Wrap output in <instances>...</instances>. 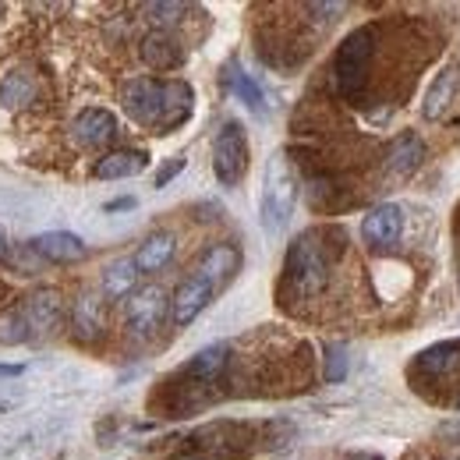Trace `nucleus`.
<instances>
[{"instance_id": "11", "label": "nucleus", "mask_w": 460, "mask_h": 460, "mask_svg": "<svg viewBox=\"0 0 460 460\" xmlns=\"http://www.w3.org/2000/svg\"><path fill=\"white\" fill-rule=\"evenodd\" d=\"M71 131H75V138H78L82 146H89V149H103L107 142H114L117 117L111 114V111H103V107H89V111H82V114L75 117Z\"/></svg>"}, {"instance_id": "1", "label": "nucleus", "mask_w": 460, "mask_h": 460, "mask_svg": "<svg viewBox=\"0 0 460 460\" xmlns=\"http://www.w3.org/2000/svg\"><path fill=\"white\" fill-rule=\"evenodd\" d=\"M120 103H124V114L131 117L135 124H142V128H149L156 135H171L173 128H181L191 117L195 93L181 78H171V82L131 78L120 89Z\"/></svg>"}, {"instance_id": "30", "label": "nucleus", "mask_w": 460, "mask_h": 460, "mask_svg": "<svg viewBox=\"0 0 460 460\" xmlns=\"http://www.w3.org/2000/svg\"><path fill=\"white\" fill-rule=\"evenodd\" d=\"M350 460H379V457H372V454H361V457H350Z\"/></svg>"}, {"instance_id": "21", "label": "nucleus", "mask_w": 460, "mask_h": 460, "mask_svg": "<svg viewBox=\"0 0 460 460\" xmlns=\"http://www.w3.org/2000/svg\"><path fill=\"white\" fill-rule=\"evenodd\" d=\"M135 280H138L135 259H117L103 270V294L107 297H124V294H131Z\"/></svg>"}, {"instance_id": "24", "label": "nucleus", "mask_w": 460, "mask_h": 460, "mask_svg": "<svg viewBox=\"0 0 460 460\" xmlns=\"http://www.w3.org/2000/svg\"><path fill=\"white\" fill-rule=\"evenodd\" d=\"M25 341H32V333H29V326H25L22 308L4 312V315H0V344H25Z\"/></svg>"}, {"instance_id": "32", "label": "nucleus", "mask_w": 460, "mask_h": 460, "mask_svg": "<svg viewBox=\"0 0 460 460\" xmlns=\"http://www.w3.org/2000/svg\"><path fill=\"white\" fill-rule=\"evenodd\" d=\"M454 460H460V457H454Z\"/></svg>"}, {"instance_id": "6", "label": "nucleus", "mask_w": 460, "mask_h": 460, "mask_svg": "<svg viewBox=\"0 0 460 460\" xmlns=\"http://www.w3.org/2000/svg\"><path fill=\"white\" fill-rule=\"evenodd\" d=\"M164 312H167V294H164V290L160 288L135 290V294L128 297V308H124V315H128V330H131L138 341H149V337L160 330Z\"/></svg>"}, {"instance_id": "31", "label": "nucleus", "mask_w": 460, "mask_h": 460, "mask_svg": "<svg viewBox=\"0 0 460 460\" xmlns=\"http://www.w3.org/2000/svg\"><path fill=\"white\" fill-rule=\"evenodd\" d=\"M457 407H460V401H457Z\"/></svg>"}, {"instance_id": "19", "label": "nucleus", "mask_w": 460, "mask_h": 460, "mask_svg": "<svg viewBox=\"0 0 460 460\" xmlns=\"http://www.w3.org/2000/svg\"><path fill=\"white\" fill-rule=\"evenodd\" d=\"M103 330V301L96 294H82L75 301V333L82 341H96Z\"/></svg>"}, {"instance_id": "23", "label": "nucleus", "mask_w": 460, "mask_h": 460, "mask_svg": "<svg viewBox=\"0 0 460 460\" xmlns=\"http://www.w3.org/2000/svg\"><path fill=\"white\" fill-rule=\"evenodd\" d=\"M227 82H230V89H234V96L244 103V107H252L255 114H262L266 111V100H262V89L237 67V64H230V71H227Z\"/></svg>"}, {"instance_id": "17", "label": "nucleus", "mask_w": 460, "mask_h": 460, "mask_svg": "<svg viewBox=\"0 0 460 460\" xmlns=\"http://www.w3.org/2000/svg\"><path fill=\"white\" fill-rule=\"evenodd\" d=\"M149 167V156L138 153V149H120V153H111L96 164V177L100 181H124V177H135Z\"/></svg>"}, {"instance_id": "33", "label": "nucleus", "mask_w": 460, "mask_h": 460, "mask_svg": "<svg viewBox=\"0 0 460 460\" xmlns=\"http://www.w3.org/2000/svg\"><path fill=\"white\" fill-rule=\"evenodd\" d=\"M0 11H4V7H0Z\"/></svg>"}, {"instance_id": "28", "label": "nucleus", "mask_w": 460, "mask_h": 460, "mask_svg": "<svg viewBox=\"0 0 460 460\" xmlns=\"http://www.w3.org/2000/svg\"><path fill=\"white\" fill-rule=\"evenodd\" d=\"M22 372V365H0V376H18Z\"/></svg>"}, {"instance_id": "10", "label": "nucleus", "mask_w": 460, "mask_h": 460, "mask_svg": "<svg viewBox=\"0 0 460 460\" xmlns=\"http://www.w3.org/2000/svg\"><path fill=\"white\" fill-rule=\"evenodd\" d=\"M18 308H22L25 326H29L32 337H36V333H50L60 323V315H64V301H60V294L54 288L32 294V297H29L25 305H18Z\"/></svg>"}, {"instance_id": "13", "label": "nucleus", "mask_w": 460, "mask_h": 460, "mask_svg": "<svg viewBox=\"0 0 460 460\" xmlns=\"http://www.w3.org/2000/svg\"><path fill=\"white\" fill-rule=\"evenodd\" d=\"M29 248H32L36 255L50 259V262H78V259H85V241H82L78 234H67V230L40 234Z\"/></svg>"}, {"instance_id": "3", "label": "nucleus", "mask_w": 460, "mask_h": 460, "mask_svg": "<svg viewBox=\"0 0 460 460\" xmlns=\"http://www.w3.org/2000/svg\"><path fill=\"white\" fill-rule=\"evenodd\" d=\"M372 54H376V29L372 25L350 32L341 43V50L333 58V85H337V93L344 100H361L365 82H368Z\"/></svg>"}, {"instance_id": "14", "label": "nucleus", "mask_w": 460, "mask_h": 460, "mask_svg": "<svg viewBox=\"0 0 460 460\" xmlns=\"http://www.w3.org/2000/svg\"><path fill=\"white\" fill-rule=\"evenodd\" d=\"M227 358H230L227 344L206 347V350H199V354L184 365V372H181V376H184V379H195V383H202V386H209V383H217V379L224 376Z\"/></svg>"}, {"instance_id": "9", "label": "nucleus", "mask_w": 460, "mask_h": 460, "mask_svg": "<svg viewBox=\"0 0 460 460\" xmlns=\"http://www.w3.org/2000/svg\"><path fill=\"white\" fill-rule=\"evenodd\" d=\"M421 160H425V142H421L414 131L397 135V138L390 142V149H386V164H383L386 181H407L411 173L421 167Z\"/></svg>"}, {"instance_id": "2", "label": "nucleus", "mask_w": 460, "mask_h": 460, "mask_svg": "<svg viewBox=\"0 0 460 460\" xmlns=\"http://www.w3.org/2000/svg\"><path fill=\"white\" fill-rule=\"evenodd\" d=\"M330 266H333V252L326 244V230H305L294 237L288 252V288L297 297H312L326 288L330 280Z\"/></svg>"}, {"instance_id": "20", "label": "nucleus", "mask_w": 460, "mask_h": 460, "mask_svg": "<svg viewBox=\"0 0 460 460\" xmlns=\"http://www.w3.org/2000/svg\"><path fill=\"white\" fill-rule=\"evenodd\" d=\"M454 93H457V75H454V71H439L436 82H432L429 93H425V107H421L425 120H439V117L447 114Z\"/></svg>"}, {"instance_id": "4", "label": "nucleus", "mask_w": 460, "mask_h": 460, "mask_svg": "<svg viewBox=\"0 0 460 460\" xmlns=\"http://www.w3.org/2000/svg\"><path fill=\"white\" fill-rule=\"evenodd\" d=\"M294 202H297L294 171H290L284 153H273L270 164H266V173H262V227L270 230V234L288 227Z\"/></svg>"}, {"instance_id": "26", "label": "nucleus", "mask_w": 460, "mask_h": 460, "mask_svg": "<svg viewBox=\"0 0 460 460\" xmlns=\"http://www.w3.org/2000/svg\"><path fill=\"white\" fill-rule=\"evenodd\" d=\"M146 11L153 14V22H164V25H171V22H177V14H184L188 7H184V4H149Z\"/></svg>"}, {"instance_id": "5", "label": "nucleus", "mask_w": 460, "mask_h": 460, "mask_svg": "<svg viewBox=\"0 0 460 460\" xmlns=\"http://www.w3.org/2000/svg\"><path fill=\"white\" fill-rule=\"evenodd\" d=\"M213 171L220 177V184H237L244 171H248V135L237 120H227L220 131H217V142H213Z\"/></svg>"}, {"instance_id": "18", "label": "nucleus", "mask_w": 460, "mask_h": 460, "mask_svg": "<svg viewBox=\"0 0 460 460\" xmlns=\"http://www.w3.org/2000/svg\"><path fill=\"white\" fill-rule=\"evenodd\" d=\"M460 368V341H447L418 354V372L425 376H447Z\"/></svg>"}, {"instance_id": "15", "label": "nucleus", "mask_w": 460, "mask_h": 460, "mask_svg": "<svg viewBox=\"0 0 460 460\" xmlns=\"http://www.w3.org/2000/svg\"><path fill=\"white\" fill-rule=\"evenodd\" d=\"M173 248H177V237H173L171 230H160V234L146 237L142 248L135 252V266H138V273H160V270L173 259Z\"/></svg>"}, {"instance_id": "12", "label": "nucleus", "mask_w": 460, "mask_h": 460, "mask_svg": "<svg viewBox=\"0 0 460 460\" xmlns=\"http://www.w3.org/2000/svg\"><path fill=\"white\" fill-rule=\"evenodd\" d=\"M237 266H241V252L234 248V244H213L202 259H199V266H195V273L199 277H206L213 288H227L230 277L237 273Z\"/></svg>"}, {"instance_id": "27", "label": "nucleus", "mask_w": 460, "mask_h": 460, "mask_svg": "<svg viewBox=\"0 0 460 460\" xmlns=\"http://www.w3.org/2000/svg\"><path fill=\"white\" fill-rule=\"evenodd\" d=\"M184 171V156H171V164L164 167V171L156 173V188H164V184H171L177 173Z\"/></svg>"}, {"instance_id": "25", "label": "nucleus", "mask_w": 460, "mask_h": 460, "mask_svg": "<svg viewBox=\"0 0 460 460\" xmlns=\"http://www.w3.org/2000/svg\"><path fill=\"white\" fill-rule=\"evenodd\" d=\"M347 376V350L344 347H326V379L330 383H341Z\"/></svg>"}, {"instance_id": "29", "label": "nucleus", "mask_w": 460, "mask_h": 460, "mask_svg": "<svg viewBox=\"0 0 460 460\" xmlns=\"http://www.w3.org/2000/svg\"><path fill=\"white\" fill-rule=\"evenodd\" d=\"M7 248H11V244H7V237H4V230H0V262L7 259Z\"/></svg>"}, {"instance_id": "8", "label": "nucleus", "mask_w": 460, "mask_h": 460, "mask_svg": "<svg viewBox=\"0 0 460 460\" xmlns=\"http://www.w3.org/2000/svg\"><path fill=\"white\" fill-rule=\"evenodd\" d=\"M403 234V209L397 202H386V206H376L365 224H361V237L372 244V248H394Z\"/></svg>"}, {"instance_id": "22", "label": "nucleus", "mask_w": 460, "mask_h": 460, "mask_svg": "<svg viewBox=\"0 0 460 460\" xmlns=\"http://www.w3.org/2000/svg\"><path fill=\"white\" fill-rule=\"evenodd\" d=\"M32 96H36V82H32L25 71H7V75H4V82H0V100H4L11 111L29 107Z\"/></svg>"}, {"instance_id": "16", "label": "nucleus", "mask_w": 460, "mask_h": 460, "mask_svg": "<svg viewBox=\"0 0 460 460\" xmlns=\"http://www.w3.org/2000/svg\"><path fill=\"white\" fill-rule=\"evenodd\" d=\"M142 60L149 67H156V71H171L184 60V50H181V43L173 40L171 32H149L142 40Z\"/></svg>"}, {"instance_id": "7", "label": "nucleus", "mask_w": 460, "mask_h": 460, "mask_svg": "<svg viewBox=\"0 0 460 460\" xmlns=\"http://www.w3.org/2000/svg\"><path fill=\"white\" fill-rule=\"evenodd\" d=\"M217 297V288L206 280V277H199V273H191L188 280H181V288L173 290V323L177 326H191L206 308H209V301Z\"/></svg>"}]
</instances>
